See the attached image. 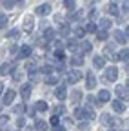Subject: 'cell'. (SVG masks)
Returning a JSON list of instances; mask_svg holds the SVG:
<instances>
[{
    "label": "cell",
    "instance_id": "23",
    "mask_svg": "<svg viewBox=\"0 0 129 131\" xmlns=\"http://www.w3.org/2000/svg\"><path fill=\"white\" fill-rule=\"evenodd\" d=\"M71 33V27H69V24H62V27H60V35L62 37H67Z\"/></svg>",
    "mask_w": 129,
    "mask_h": 131
},
{
    "label": "cell",
    "instance_id": "37",
    "mask_svg": "<svg viewBox=\"0 0 129 131\" xmlns=\"http://www.w3.org/2000/svg\"><path fill=\"white\" fill-rule=\"evenodd\" d=\"M2 4H4V7H13L17 4V0H2Z\"/></svg>",
    "mask_w": 129,
    "mask_h": 131
},
{
    "label": "cell",
    "instance_id": "25",
    "mask_svg": "<svg viewBox=\"0 0 129 131\" xmlns=\"http://www.w3.org/2000/svg\"><path fill=\"white\" fill-rule=\"evenodd\" d=\"M44 38H45V40H53V38H55V31H53L51 27H49V29H45V33H44Z\"/></svg>",
    "mask_w": 129,
    "mask_h": 131
},
{
    "label": "cell",
    "instance_id": "10",
    "mask_svg": "<svg viewBox=\"0 0 129 131\" xmlns=\"http://www.w3.org/2000/svg\"><path fill=\"white\" fill-rule=\"evenodd\" d=\"M33 27H35L33 16H26V18H24V31H26V33H31V31H33Z\"/></svg>",
    "mask_w": 129,
    "mask_h": 131
},
{
    "label": "cell",
    "instance_id": "51",
    "mask_svg": "<svg viewBox=\"0 0 129 131\" xmlns=\"http://www.w3.org/2000/svg\"><path fill=\"white\" fill-rule=\"evenodd\" d=\"M64 124H66V126H71V124H73V118H66V122H64Z\"/></svg>",
    "mask_w": 129,
    "mask_h": 131
},
{
    "label": "cell",
    "instance_id": "41",
    "mask_svg": "<svg viewBox=\"0 0 129 131\" xmlns=\"http://www.w3.org/2000/svg\"><path fill=\"white\" fill-rule=\"evenodd\" d=\"M89 18H91V22H95L96 18H98V11H95V9H93V11L89 13Z\"/></svg>",
    "mask_w": 129,
    "mask_h": 131
},
{
    "label": "cell",
    "instance_id": "13",
    "mask_svg": "<svg viewBox=\"0 0 129 131\" xmlns=\"http://www.w3.org/2000/svg\"><path fill=\"white\" fill-rule=\"evenodd\" d=\"M31 51H33V49H31L29 46H22V47H20L18 57H20V58H27V57H31Z\"/></svg>",
    "mask_w": 129,
    "mask_h": 131
},
{
    "label": "cell",
    "instance_id": "38",
    "mask_svg": "<svg viewBox=\"0 0 129 131\" xmlns=\"http://www.w3.org/2000/svg\"><path fill=\"white\" fill-rule=\"evenodd\" d=\"M53 113L56 115V117H58V115H62V113H64V106H55V107H53Z\"/></svg>",
    "mask_w": 129,
    "mask_h": 131
},
{
    "label": "cell",
    "instance_id": "20",
    "mask_svg": "<svg viewBox=\"0 0 129 131\" xmlns=\"http://www.w3.org/2000/svg\"><path fill=\"white\" fill-rule=\"evenodd\" d=\"M91 47H93V46H91V42H87V40H82V42H80V49H82L84 53H89Z\"/></svg>",
    "mask_w": 129,
    "mask_h": 131
},
{
    "label": "cell",
    "instance_id": "28",
    "mask_svg": "<svg viewBox=\"0 0 129 131\" xmlns=\"http://www.w3.org/2000/svg\"><path fill=\"white\" fill-rule=\"evenodd\" d=\"M75 117H76L78 120H84V118H86V111H84V109H75Z\"/></svg>",
    "mask_w": 129,
    "mask_h": 131
},
{
    "label": "cell",
    "instance_id": "44",
    "mask_svg": "<svg viewBox=\"0 0 129 131\" xmlns=\"http://www.w3.org/2000/svg\"><path fill=\"white\" fill-rule=\"evenodd\" d=\"M55 57L62 60V58H64V51H62V49H56V51H55Z\"/></svg>",
    "mask_w": 129,
    "mask_h": 131
},
{
    "label": "cell",
    "instance_id": "3",
    "mask_svg": "<svg viewBox=\"0 0 129 131\" xmlns=\"http://www.w3.org/2000/svg\"><path fill=\"white\" fill-rule=\"evenodd\" d=\"M86 88L87 89H95V86H96V78H95V73L93 71H87V75H86Z\"/></svg>",
    "mask_w": 129,
    "mask_h": 131
},
{
    "label": "cell",
    "instance_id": "30",
    "mask_svg": "<svg viewBox=\"0 0 129 131\" xmlns=\"http://www.w3.org/2000/svg\"><path fill=\"white\" fill-rule=\"evenodd\" d=\"M95 35H96V38H98V40H105L107 38V31H95Z\"/></svg>",
    "mask_w": 129,
    "mask_h": 131
},
{
    "label": "cell",
    "instance_id": "19",
    "mask_svg": "<svg viewBox=\"0 0 129 131\" xmlns=\"http://www.w3.org/2000/svg\"><path fill=\"white\" fill-rule=\"evenodd\" d=\"M98 27H100L102 31H107V29L111 27V20H109V18H102V20L98 22Z\"/></svg>",
    "mask_w": 129,
    "mask_h": 131
},
{
    "label": "cell",
    "instance_id": "24",
    "mask_svg": "<svg viewBox=\"0 0 129 131\" xmlns=\"http://www.w3.org/2000/svg\"><path fill=\"white\" fill-rule=\"evenodd\" d=\"M11 75H13V80L15 82H22V78H24V73L22 71H17V69H15Z\"/></svg>",
    "mask_w": 129,
    "mask_h": 131
},
{
    "label": "cell",
    "instance_id": "31",
    "mask_svg": "<svg viewBox=\"0 0 129 131\" xmlns=\"http://www.w3.org/2000/svg\"><path fill=\"white\" fill-rule=\"evenodd\" d=\"M127 57H129V53H127V49H122V51L118 53V60H124L125 64H127Z\"/></svg>",
    "mask_w": 129,
    "mask_h": 131
},
{
    "label": "cell",
    "instance_id": "36",
    "mask_svg": "<svg viewBox=\"0 0 129 131\" xmlns=\"http://www.w3.org/2000/svg\"><path fill=\"white\" fill-rule=\"evenodd\" d=\"M18 35H20L18 29H11V31L7 33V38H18Z\"/></svg>",
    "mask_w": 129,
    "mask_h": 131
},
{
    "label": "cell",
    "instance_id": "49",
    "mask_svg": "<svg viewBox=\"0 0 129 131\" xmlns=\"http://www.w3.org/2000/svg\"><path fill=\"white\" fill-rule=\"evenodd\" d=\"M71 18H73V20H80V18H82V13H75Z\"/></svg>",
    "mask_w": 129,
    "mask_h": 131
},
{
    "label": "cell",
    "instance_id": "29",
    "mask_svg": "<svg viewBox=\"0 0 129 131\" xmlns=\"http://www.w3.org/2000/svg\"><path fill=\"white\" fill-rule=\"evenodd\" d=\"M69 62H71L73 66H82V64H84V58H82V57H73Z\"/></svg>",
    "mask_w": 129,
    "mask_h": 131
},
{
    "label": "cell",
    "instance_id": "50",
    "mask_svg": "<svg viewBox=\"0 0 129 131\" xmlns=\"http://www.w3.org/2000/svg\"><path fill=\"white\" fill-rule=\"evenodd\" d=\"M53 131H66V129H64V126H53Z\"/></svg>",
    "mask_w": 129,
    "mask_h": 131
},
{
    "label": "cell",
    "instance_id": "18",
    "mask_svg": "<svg viewBox=\"0 0 129 131\" xmlns=\"http://www.w3.org/2000/svg\"><path fill=\"white\" fill-rule=\"evenodd\" d=\"M7 124H9V117L7 115H2V117H0V131H6Z\"/></svg>",
    "mask_w": 129,
    "mask_h": 131
},
{
    "label": "cell",
    "instance_id": "15",
    "mask_svg": "<svg viewBox=\"0 0 129 131\" xmlns=\"http://www.w3.org/2000/svg\"><path fill=\"white\" fill-rule=\"evenodd\" d=\"M82 109L86 111V118H89V120H95V118H96V115H95V111H93L91 106H84Z\"/></svg>",
    "mask_w": 129,
    "mask_h": 131
},
{
    "label": "cell",
    "instance_id": "42",
    "mask_svg": "<svg viewBox=\"0 0 129 131\" xmlns=\"http://www.w3.org/2000/svg\"><path fill=\"white\" fill-rule=\"evenodd\" d=\"M26 109H27V107L22 104V106H17V107H15V113H18V115H20V113H22V111H26Z\"/></svg>",
    "mask_w": 129,
    "mask_h": 131
},
{
    "label": "cell",
    "instance_id": "11",
    "mask_svg": "<svg viewBox=\"0 0 129 131\" xmlns=\"http://www.w3.org/2000/svg\"><path fill=\"white\" fill-rule=\"evenodd\" d=\"M109 100H111V93H109L107 89H102V91L98 93V102L104 104V102H109Z\"/></svg>",
    "mask_w": 129,
    "mask_h": 131
},
{
    "label": "cell",
    "instance_id": "22",
    "mask_svg": "<svg viewBox=\"0 0 129 131\" xmlns=\"http://www.w3.org/2000/svg\"><path fill=\"white\" fill-rule=\"evenodd\" d=\"M44 82H45V84H49V86H53V84H56V82H58V77H56V75H47Z\"/></svg>",
    "mask_w": 129,
    "mask_h": 131
},
{
    "label": "cell",
    "instance_id": "12",
    "mask_svg": "<svg viewBox=\"0 0 129 131\" xmlns=\"http://www.w3.org/2000/svg\"><path fill=\"white\" fill-rule=\"evenodd\" d=\"M55 96L58 98V100H66V98H67V91H66V88H64V86L56 88V91H55Z\"/></svg>",
    "mask_w": 129,
    "mask_h": 131
},
{
    "label": "cell",
    "instance_id": "39",
    "mask_svg": "<svg viewBox=\"0 0 129 131\" xmlns=\"http://www.w3.org/2000/svg\"><path fill=\"white\" fill-rule=\"evenodd\" d=\"M71 100H73V102H78V100H80V91H73V93H71Z\"/></svg>",
    "mask_w": 129,
    "mask_h": 131
},
{
    "label": "cell",
    "instance_id": "27",
    "mask_svg": "<svg viewBox=\"0 0 129 131\" xmlns=\"http://www.w3.org/2000/svg\"><path fill=\"white\" fill-rule=\"evenodd\" d=\"M75 35H76L78 38H82V37H86V29H84L82 26H78V27L75 29Z\"/></svg>",
    "mask_w": 129,
    "mask_h": 131
},
{
    "label": "cell",
    "instance_id": "52",
    "mask_svg": "<svg viewBox=\"0 0 129 131\" xmlns=\"http://www.w3.org/2000/svg\"><path fill=\"white\" fill-rule=\"evenodd\" d=\"M2 91H4V88H2V84H0V95H2Z\"/></svg>",
    "mask_w": 129,
    "mask_h": 131
},
{
    "label": "cell",
    "instance_id": "14",
    "mask_svg": "<svg viewBox=\"0 0 129 131\" xmlns=\"http://www.w3.org/2000/svg\"><path fill=\"white\" fill-rule=\"evenodd\" d=\"M111 107L115 109V113H122L125 107H124V104H122V100H113L111 102Z\"/></svg>",
    "mask_w": 129,
    "mask_h": 131
},
{
    "label": "cell",
    "instance_id": "16",
    "mask_svg": "<svg viewBox=\"0 0 129 131\" xmlns=\"http://www.w3.org/2000/svg\"><path fill=\"white\" fill-rule=\"evenodd\" d=\"M47 127H49V124L44 122V120H37L35 122V129L37 131H47Z\"/></svg>",
    "mask_w": 129,
    "mask_h": 131
},
{
    "label": "cell",
    "instance_id": "6",
    "mask_svg": "<svg viewBox=\"0 0 129 131\" xmlns=\"http://www.w3.org/2000/svg\"><path fill=\"white\" fill-rule=\"evenodd\" d=\"M35 13L40 15V16H45V15L51 13V6H49V4H42V6H38V7L35 9Z\"/></svg>",
    "mask_w": 129,
    "mask_h": 131
},
{
    "label": "cell",
    "instance_id": "1",
    "mask_svg": "<svg viewBox=\"0 0 129 131\" xmlns=\"http://www.w3.org/2000/svg\"><path fill=\"white\" fill-rule=\"evenodd\" d=\"M82 80V71H78V69H73L66 75V82L67 84H76V82Z\"/></svg>",
    "mask_w": 129,
    "mask_h": 131
},
{
    "label": "cell",
    "instance_id": "4",
    "mask_svg": "<svg viewBox=\"0 0 129 131\" xmlns=\"http://www.w3.org/2000/svg\"><path fill=\"white\" fill-rule=\"evenodd\" d=\"M115 95L120 98V100H127V84H125V86H116Z\"/></svg>",
    "mask_w": 129,
    "mask_h": 131
},
{
    "label": "cell",
    "instance_id": "32",
    "mask_svg": "<svg viewBox=\"0 0 129 131\" xmlns=\"http://www.w3.org/2000/svg\"><path fill=\"white\" fill-rule=\"evenodd\" d=\"M64 6L67 7V11H75V0H64Z\"/></svg>",
    "mask_w": 129,
    "mask_h": 131
},
{
    "label": "cell",
    "instance_id": "26",
    "mask_svg": "<svg viewBox=\"0 0 129 131\" xmlns=\"http://www.w3.org/2000/svg\"><path fill=\"white\" fill-rule=\"evenodd\" d=\"M107 13L115 16V15H118V7H116L115 4H109V6H107Z\"/></svg>",
    "mask_w": 129,
    "mask_h": 131
},
{
    "label": "cell",
    "instance_id": "9",
    "mask_svg": "<svg viewBox=\"0 0 129 131\" xmlns=\"http://www.w3.org/2000/svg\"><path fill=\"white\" fill-rule=\"evenodd\" d=\"M15 95H17V93H15L13 89H7V91L4 93V104H6V106L13 104V100H15Z\"/></svg>",
    "mask_w": 129,
    "mask_h": 131
},
{
    "label": "cell",
    "instance_id": "43",
    "mask_svg": "<svg viewBox=\"0 0 129 131\" xmlns=\"http://www.w3.org/2000/svg\"><path fill=\"white\" fill-rule=\"evenodd\" d=\"M122 11L127 15V11H129V2H127V0H124V4H122Z\"/></svg>",
    "mask_w": 129,
    "mask_h": 131
},
{
    "label": "cell",
    "instance_id": "48",
    "mask_svg": "<svg viewBox=\"0 0 129 131\" xmlns=\"http://www.w3.org/2000/svg\"><path fill=\"white\" fill-rule=\"evenodd\" d=\"M24 124H26V120H24V118L20 117V118L17 120V126H18V127H24Z\"/></svg>",
    "mask_w": 129,
    "mask_h": 131
},
{
    "label": "cell",
    "instance_id": "17",
    "mask_svg": "<svg viewBox=\"0 0 129 131\" xmlns=\"http://www.w3.org/2000/svg\"><path fill=\"white\" fill-rule=\"evenodd\" d=\"M93 64H95V68H96V69H100V68H104L105 58H104V57H95V58H93Z\"/></svg>",
    "mask_w": 129,
    "mask_h": 131
},
{
    "label": "cell",
    "instance_id": "40",
    "mask_svg": "<svg viewBox=\"0 0 129 131\" xmlns=\"http://www.w3.org/2000/svg\"><path fill=\"white\" fill-rule=\"evenodd\" d=\"M6 26H7V16L0 15V27H6Z\"/></svg>",
    "mask_w": 129,
    "mask_h": 131
},
{
    "label": "cell",
    "instance_id": "34",
    "mask_svg": "<svg viewBox=\"0 0 129 131\" xmlns=\"http://www.w3.org/2000/svg\"><path fill=\"white\" fill-rule=\"evenodd\" d=\"M67 47H69V51H78V44H76V40H69V42H67Z\"/></svg>",
    "mask_w": 129,
    "mask_h": 131
},
{
    "label": "cell",
    "instance_id": "53",
    "mask_svg": "<svg viewBox=\"0 0 129 131\" xmlns=\"http://www.w3.org/2000/svg\"><path fill=\"white\" fill-rule=\"evenodd\" d=\"M109 131H116V129H109Z\"/></svg>",
    "mask_w": 129,
    "mask_h": 131
},
{
    "label": "cell",
    "instance_id": "8",
    "mask_svg": "<svg viewBox=\"0 0 129 131\" xmlns=\"http://www.w3.org/2000/svg\"><path fill=\"white\" fill-rule=\"evenodd\" d=\"M20 96H22V100H29V96H31V84H24L22 89H20Z\"/></svg>",
    "mask_w": 129,
    "mask_h": 131
},
{
    "label": "cell",
    "instance_id": "35",
    "mask_svg": "<svg viewBox=\"0 0 129 131\" xmlns=\"http://www.w3.org/2000/svg\"><path fill=\"white\" fill-rule=\"evenodd\" d=\"M100 122H102L104 126H109V122H111V117H109L107 113H104L102 117H100Z\"/></svg>",
    "mask_w": 129,
    "mask_h": 131
},
{
    "label": "cell",
    "instance_id": "46",
    "mask_svg": "<svg viewBox=\"0 0 129 131\" xmlns=\"http://www.w3.org/2000/svg\"><path fill=\"white\" fill-rule=\"evenodd\" d=\"M42 71H44V73H47V75H49V73L53 71V68H51V66H44V68H42Z\"/></svg>",
    "mask_w": 129,
    "mask_h": 131
},
{
    "label": "cell",
    "instance_id": "45",
    "mask_svg": "<svg viewBox=\"0 0 129 131\" xmlns=\"http://www.w3.org/2000/svg\"><path fill=\"white\" fill-rule=\"evenodd\" d=\"M78 127L82 129V131H87V129H89V126H87L86 122H80V124H78Z\"/></svg>",
    "mask_w": 129,
    "mask_h": 131
},
{
    "label": "cell",
    "instance_id": "2",
    "mask_svg": "<svg viewBox=\"0 0 129 131\" xmlns=\"http://www.w3.org/2000/svg\"><path fill=\"white\" fill-rule=\"evenodd\" d=\"M116 77H118V69L115 68V66L107 68V71H105V75H104L105 82H115V80H116Z\"/></svg>",
    "mask_w": 129,
    "mask_h": 131
},
{
    "label": "cell",
    "instance_id": "33",
    "mask_svg": "<svg viewBox=\"0 0 129 131\" xmlns=\"http://www.w3.org/2000/svg\"><path fill=\"white\" fill-rule=\"evenodd\" d=\"M84 29H86V33H95V31H96V24H95V22H89Z\"/></svg>",
    "mask_w": 129,
    "mask_h": 131
},
{
    "label": "cell",
    "instance_id": "5",
    "mask_svg": "<svg viewBox=\"0 0 129 131\" xmlns=\"http://www.w3.org/2000/svg\"><path fill=\"white\" fill-rule=\"evenodd\" d=\"M13 71H15V64H13V62H11V64L6 62V64L0 66V75H2V77H4V75H9V73H13Z\"/></svg>",
    "mask_w": 129,
    "mask_h": 131
},
{
    "label": "cell",
    "instance_id": "7",
    "mask_svg": "<svg viewBox=\"0 0 129 131\" xmlns=\"http://www.w3.org/2000/svg\"><path fill=\"white\" fill-rule=\"evenodd\" d=\"M113 37H115V40L118 44H125L127 42V33H124V31H113Z\"/></svg>",
    "mask_w": 129,
    "mask_h": 131
},
{
    "label": "cell",
    "instance_id": "21",
    "mask_svg": "<svg viewBox=\"0 0 129 131\" xmlns=\"http://www.w3.org/2000/svg\"><path fill=\"white\" fill-rule=\"evenodd\" d=\"M35 109H38L40 113H44V111H47V102H44V100H38V102L35 104Z\"/></svg>",
    "mask_w": 129,
    "mask_h": 131
},
{
    "label": "cell",
    "instance_id": "47",
    "mask_svg": "<svg viewBox=\"0 0 129 131\" xmlns=\"http://www.w3.org/2000/svg\"><path fill=\"white\" fill-rule=\"evenodd\" d=\"M51 126H58V117H56V115L51 117Z\"/></svg>",
    "mask_w": 129,
    "mask_h": 131
}]
</instances>
